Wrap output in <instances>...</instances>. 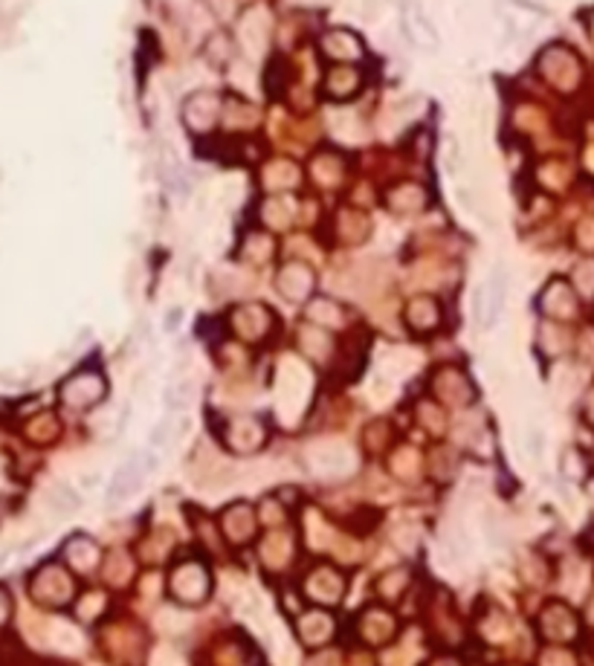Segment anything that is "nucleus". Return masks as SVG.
<instances>
[{"mask_svg": "<svg viewBox=\"0 0 594 666\" xmlns=\"http://www.w3.org/2000/svg\"><path fill=\"white\" fill-rule=\"evenodd\" d=\"M154 466V458L151 455H146V461L142 458H131L125 461L120 469H116V475L111 481V490H108V504H122L128 495L137 493V487L142 484V478H146L151 473Z\"/></svg>", "mask_w": 594, "mask_h": 666, "instance_id": "f257e3e1", "label": "nucleus"}, {"mask_svg": "<svg viewBox=\"0 0 594 666\" xmlns=\"http://www.w3.org/2000/svg\"><path fill=\"white\" fill-rule=\"evenodd\" d=\"M505 298H508V279H505V270L496 267L490 272V281H487V319L484 324L487 328H493L501 316V307H505Z\"/></svg>", "mask_w": 594, "mask_h": 666, "instance_id": "f03ea898", "label": "nucleus"}, {"mask_svg": "<svg viewBox=\"0 0 594 666\" xmlns=\"http://www.w3.org/2000/svg\"><path fill=\"white\" fill-rule=\"evenodd\" d=\"M47 504L53 507L56 513H64V516H67L70 511H75V507H79V499H75V495H73L67 487H64V490L56 487L53 493L47 495Z\"/></svg>", "mask_w": 594, "mask_h": 666, "instance_id": "7ed1b4c3", "label": "nucleus"}]
</instances>
